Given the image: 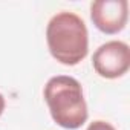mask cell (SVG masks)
Listing matches in <instances>:
<instances>
[{"mask_svg": "<svg viewBox=\"0 0 130 130\" xmlns=\"http://www.w3.org/2000/svg\"><path fill=\"white\" fill-rule=\"evenodd\" d=\"M46 43L52 58L64 66H77L89 54L87 26L75 12H57L46 26Z\"/></svg>", "mask_w": 130, "mask_h": 130, "instance_id": "1", "label": "cell"}, {"mask_svg": "<svg viewBox=\"0 0 130 130\" xmlns=\"http://www.w3.org/2000/svg\"><path fill=\"white\" fill-rule=\"evenodd\" d=\"M43 96L51 118L66 130L80 128L89 118L81 83L69 75H55L47 80Z\"/></svg>", "mask_w": 130, "mask_h": 130, "instance_id": "2", "label": "cell"}, {"mask_svg": "<svg viewBox=\"0 0 130 130\" xmlns=\"http://www.w3.org/2000/svg\"><path fill=\"white\" fill-rule=\"evenodd\" d=\"M86 130H116L110 122H107V121H103V119H96V121H93V122H90L89 125H87V128Z\"/></svg>", "mask_w": 130, "mask_h": 130, "instance_id": "5", "label": "cell"}, {"mask_svg": "<svg viewBox=\"0 0 130 130\" xmlns=\"http://www.w3.org/2000/svg\"><path fill=\"white\" fill-rule=\"evenodd\" d=\"M90 19L98 31L107 35L121 32L128 20L127 0H96L90 3Z\"/></svg>", "mask_w": 130, "mask_h": 130, "instance_id": "4", "label": "cell"}, {"mask_svg": "<svg viewBox=\"0 0 130 130\" xmlns=\"http://www.w3.org/2000/svg\"><path fill=\"white\" fill-rule=\"evenodd\" d=\"M5 106H6V101H5V96L0 93V116L3 115V112H5Z\"/></svg>", "mask_w": 130, "mask_h": 130, "instance_id": "6", "label": "cell"}, {"mask_svg": "<svg viewBox=\"0 0 130 130\" xmlns=\"http://www.w3.org/2000/svg\"><path fill=\"white\" fill-rule=\"evenodd\" d=\"M95 72L106 80H115L125 75L130 69V47L125 41L110 40L101 44L92 57Z\"/></svg>", "mask_w": 130, "mask_h": 130, "instance_id": "3", "label": "cell"}]
</instances>
